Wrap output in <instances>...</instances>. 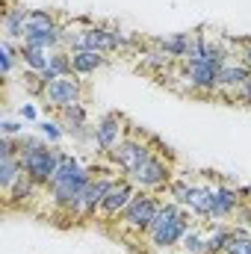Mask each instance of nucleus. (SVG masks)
I'll return each instance as SVG.
<instances>
[{"instance_id":"19","label":"nucleus","mask_w":251,"mask_h":254,"mask_svg":"<svg viewBox=\"0 0 251 254\" xmlns=\"http://www.w3.org/2000/svg\"><path fill=\"white\" fill-rule=\"evenodd\" d=\"M48 65H51V51H45V48H33V45L21 42V68L45 71Z\"/></svg>"},{"instance_id":"26","label":"nucleus","mask_w":251,"mask_h":254,"mask_svg":"<svg viewBox=\"0 0 251 254\" xmlns=\"http://www.w3.org/2000/svg\"><path fill=\"white\" fill-rule=\"evenodd\" d=\"M57 77H71L74 74V65H71V51H54L51 54V65H48Z\"/></svg>"},{"instance_id":"2","label":"nucleus","mask_w":251,"mask_h":254,"mask_svg":"<svg viewBox=\"0 0 251 254\" xmlns=\"http://www.w3.org/2000/svg\"><path fill=\"white\" fill-rule=\"evenodd\" d=\"M154 145H157V139H151V136H145V133H139V127H133L130 133L125 136V142L110 154V160H113V166L116 169H122L125 172V178H130L148 157H154L157 151H154Z\"/></svg>"},{"instance_id":"22","label":"nucleus","mask_w":251,"mask_h":254,"mask_svg":"<svg viewBox=\"0 0 251 254\" xmlns=\"http://www.w3.org/2000/svg\"><path fill=\"white\" fill-rule=\"evenodd\" d=\"M86 166L74 157V154H68V151H63V160H60V166H57V175L51 178V184L48 187H54V184H65V181H71V178H77L80 172H83Z\"/></svg>"},{"instance_id":"13","label":"nucleus","mask_w":251,"mask_h":254,"mask_svg":"<svg viewBox=\"0 0 251 254\" xmlns=\"http://www.w3.org/2000/svg\"><path fill=\"white\" fill-rule=\"evenodd\" d=\"M27 18H30V9L24 6V3H15V6H9V9H3V39H9V42H24V36H27Z\"/></svg>"},{"instance_id":"10","label":"nucleus","mask_w":251,"mask_h":254,"mask_svg":"<svg viewBox=\"0 0 251 254\" xmlns=\"http://www.w3.org/2000/svg\"><path fill=\"white\" fill-rule=\"evenodd\" d=\"M192 225H195V222H192V213L184 207L181 216H175V219H169L166 225H160L157 231H151V234H148V243H151L154 249H160V252H163V249H175V246H181L184 234H187Z\"/></svg>"},{"instance_id":"11","label":"nucleus","mask_w":251,"mask_h":254,"mask_svg":"<svg viewBox=\"0 0 251 254\" xmlns=\"http://www.w3.org/2000/svg\"><path fill=\"white\" fill-rule=\"evenodd\" d=\"M251 77V68L240 57L237 60H228V63L222 65V71H219V98H225V101H237V92H240V86L246 83Z\"/></svg>"},{"instance_id":"5","label":"nucleus","mask_w":251,"mask_h":254,"mask_svg":"<svg viewBox=\"0 0 251 254\" xmlns=\"http://www.w3.org/2000/svg\"><path fill=\"white\" fill-rule=\"evenodd\" d=\"M113 181H116V175H101V172H98V175L89 181V187L83 190V195L77 198V204H74L65 216H68V219H77V222L95 219L98 210H101V204H104V195L113 187Z\"/></svg>"},{"instance_id":"18","label":"nucleus","mask_w":251,"mask_h":254,"mask_svg":"<svg viewBox=\"0 0 251 254\" xmlns=\"http://www.w3.org/2000/svg\"><path fill=\"white\" fill-rule=\"evenodd\" d=\"M21 172H24V166H21V157H18V154L0 157V190L3 192L12 190V184L21 178Z\"/></svg>"},{"instance_id":"25","label":"nucleus","mask_w":251,"mask_h":254,"mask_svg":"<svg viewBox=\"0 0 251 254\" xmlns=\"http://www.w3.org/2000/svg\"><path fill=\"white\" fill-rule=\"evenodd\" d=\"M178 249H181V252H187V254H201V252H204V231H201V225H198V222H195L187 234H184V240H181V246H178Z\"/></svg>"},{"instance_id":"21","label":"nucleus","mask_w":251,"mask_h":254,"mask_svg":"<svg viewBox=\"0 0 251 254\" xmlns=\"http://www.w3.org/2000/svg\"><path fill=\"white\" fill-rule=\"evenodd\" d=\"M210 225H213V228L204 234V252L201 254H222L228 237H231V228H228V225H219V222H210Z\"/></svg>"},{"instance_id":"3","label":"nucleus","mask_w":251,"mask_h":254,"mask_svg":"<svg viewBox=\"0 0 251 254\" xmlns=\"http://www.w3.org/2000/svg\"><path fill=\"white\" fill-rule=\"evenodd\" d=\"M181 77L187 83L189 95H198V98H216L219 95V71L222 65L210 63V60H181Z\"/></svg>"},{"instance_id":"14","label":"nucleus","mask_w":251,"mask_h":254,"mask_svg":"<svg viewBox=\"0 0 251 254\" xmlns=\"http://www.w3.org/2000/svg\"><path fill=\"white\" fill-rule=\"evenodd\" d=\"M184 207H187L192 216H198V219H207V222H210L213 187H210V184H189L187 198H184Z\"/></svg>"},{"instance_id":"20","label":"nucleus","mask_w":251,"mask_h":254,"mask_svg":"<svg viewBox=\"0 0 251 254\" xmlns=\"http://www.w3.org/2000/svg\"><path fill=\"white\" fill-rule=\"evenodd\" d=\"M15 65H21V45L3 39L0 42V71H3V80H12Z\"/></svg>"},{"instance_id":"16","label":"nucleus","mask_w":251,"mask_h":254,"mask_svg":"<svg viewBox=\"0 0 251 254\" xmlns=\"http://www.w3.org/2000/svg\"><path fill=\"white\" fill-rule=\"evenodd\" d=\"M39 190H42V187H39V184H36V181L27 175V172H21V178L12 184V190L3 192V198H6V207L12 210V207H21V204H27V201H30V198H33Z\"/></svg>"},{"instance_id":"27","label":"nucleus","mask_w":251,"mask_h":254,"mask_svg":"<svg viewBox=\"0 0 251 254\" xmlns=\"http://www.w3.org/2000/svg\"><path fill=\"white\" fill-rule=\"evenodd\" d=\"M39 133H42L51 145H60V142L65 139L63 125H60V122H54V119H42V122H39Z\"/></svg>"},{"instance_id":"6","label":"nucleus","mask_w":251,"mask_h":254,"mask_svg":"<svg viewBox=\"0 0 251 254\" xmlns=\"http://www.w3.org/2000/svg\"><path fill=\"white\" fill-rule=\"evenodd\" d=\"M130 181L136 184V190H148V192H160L166 190V187H172V160L169 157H163V154H154V157H148L133 175H130Z\"/></svg>"},{"instance_id":"31","label":"nucleus","mask_w":251,"mask_h":254,"mask_svg":"<svg viewBox=\"0 0 251 254\" xmlns=\"http://www.w3.org/2000/svg\"><path fill=\"white\" fill-rule=\"evenodd\" d=\"M237 101H243V104H249L251 107V77L240 86V92H237Z\"/></svg>"},{"instance_id":"7","label":"nucleus","mask_w":251,"mask_h":254,"mask_svg":"<svg viewBox=\"0 0 251 254\" xmlns=\"http://www.w3.org/2000/svg\"><path fill=\"white\" fill-rule=\"evenodd\" d=\"M95 148L98 151H104V154H113L122 142H125V136L133 130V125L127 122L125 113H107V116H101L98 122H95Z\"/></svg>"},{"instance_id":"1","label":"nucleus","mask_w":251,"mask_h":254,"mask_svg":"<svg viewBox=\"0 0 251 254\" xmlns=\"http://www.w3.org/2000/svg\"><path fill=\"white\" fill-rule=\"evenodd\" d=\"M160 204H163V198H160L157 192L139 190L133 195V201L127 204V210L116 219L119 231H122V234H127V231H130V234H148V225L154 222Z\"/></svg>"},{"instance_id":"12","label":"nucleus","mask_w":251,"mask_h":254,"mask_svg":"<svg viewBox=\"0 0 251 254\" xmlns=\"http://www.w3.org/2000/svg\"><path fill=\"white\" fill-rule=\"evenodd\" d=\"M243 192L234 190V187H228V184H219V187H213V207H210V222H222V219H231L237 210H240V204H243V198H240Z\"/></svg>"},{"instance_id":"4","label":"nucleus","mask_w":251,"mask_h":254,"mask_svg":"<svg viewBox=\"0 0 251 254\" xmlns=\"http://www.w3.org/2000/svg\"><path fill=\"white\" fill-rule=\"evenodd\" d=\"M60 160H63V148H60V145L45 142V145H39L36 151L24 154V157H21V166H24V172H27V175L42 187V190H48L51 178L57 175Z\"/></svg>"},{"instance_id":"15","label":"nucleus","mask_w":251,"mask_h":254,"mask_svg":"<svg viewBox=\"0 0 251 254\" xmlns=\"http://www.w3.org/2000/svg\"><path fill=\"white\" fill-rule=\"evenodd\" d=\"M71 65H74V74L77 77H89L101 68L110 65V57L101 54V51H71Z\"/></svg>"},{"instance_id":"17","label":"nucleus","mask_w":251,"mask_h":254,"mask_svg":"<svg viewBox=\"0 0 251 254\" xmlns=\"http://www.w3.org/2000/svg\"><path fill=\"white\" fill-rule=\"evenodd\" d=\"M189 42H192V33H172V36H157V39H151V45L163 48V51H166V54H169L175 63L187 60Z\"/></svg>"},{"instance_id":"29","label":"nucleus","mask_w":251,"mask_h":254,"mask_svg":"<svg viewBox=\"0 0 251 254\" xmlns=\"http://www.w3.org/2000/svg\"><path fill=\"white\" fill-rule=\"evenodd\" d=\"M237 45H240V60L251 68V39H240Z\"/></svg>"},{"instance_id":"23","label":"nucleus","mask_w":251,"mask_h":254,"mask_svg":"<svg viewBox=\"0 0 251 254\" xmlns=\"http://www.w3.org/2000/svg\"><path fill=\"white\" fill-rule=\"evenodd\" d=\"M222 254H251V231L243 225H234L231 228V237L225 243V252Z\"/></svg>"},{"instance_id":"28","label":"nucleus","mask_w":251,"mask_h":254,"mask_svg":"<svg viewBox=\"0 0 251 254\" xmlns=\"http://www.w3.org/2000/svg\"><path fill=\"white\" fill-rule=\"evenodd\" d=\"M0 136H9V139H18V136H24V122L3 119V122H0Z\"/></svg>"},{"instance_id":"30","label":"nucleus","mask_w":251,"mask_h":254,"mask_svg":"<svg viewBox=\"0 0 251 254\" xmlns=\"http://www.w3.org/2000/svg\"><path fill=\"white\" fill-rule=\"evenodd\" d=\"M18 116H21V122H36V119H39V113H36V107H33V104H21Z\"/></svg>"},{"instance_id":"9","label":"nucleus","mask_w":251,"mask_h":254,"mask_svg":"<svg viewBox=\"0 0 251 254\" xmlns=\"http://www.w3.org/2000/svg\"><path fill=\"white\" fill-rule=\"evenodd\" d=\"M136 184L130 181V178H116L113 181V187L110 192L104 195V204H101V210H98V216H95V222H101V225H110V222H116L122 213L127 210V204L133 201V195H136Z\"/></svg>"},{"instance_id":"8","label":"nucleus","mask_w":251,"mask_h":254,"mask_svg":"<svg viewBox=\"0 0 251 254\" xmlns=\"http://www.w3.org/2000/svg\"><path fill=\"white\" fill-rule=\"evenodd\" d=\"M83 92H86V89H83V80H80L77 74H71V77H57L54 83H48V86H45V95H42L39 101H42L45 110L60 113L68 104L83 101Z\"/></svg>"},{"instance_id":"24","label":"nucleus","mask_w":251,"mask_h":254,"mask_svg":"<svg viewBox=\"0 0 251 254\" xmlns=\"http://www.w3.org/2000/svg\"><path fill=\"white\" fill-rule=\"evenodd\" d=\"M18 83H21V89H24L27 95H33V98H42V95H45V80H42V71L21 68V74H18Z\"/></svg>"}]
</instances>
